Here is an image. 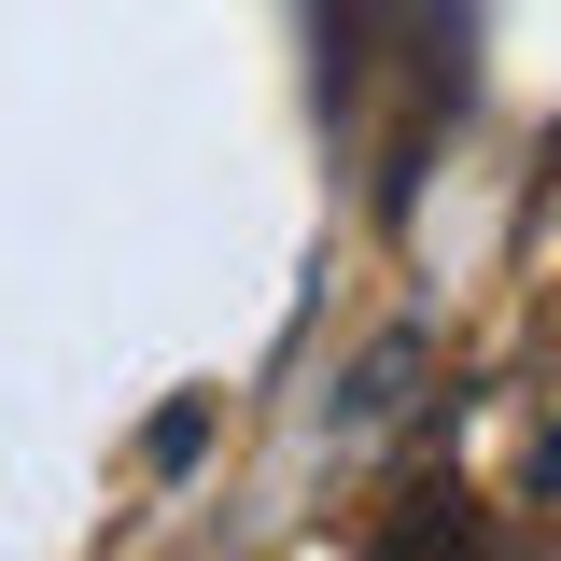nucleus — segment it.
<instances>
[{"label": "nucleus", "instance_id": "1", "mask_svg": "<svg viewBox=\"0 0 561 561\" xmlns=\"http://www.w3.org/2000/svg\"><path fill=\"white\" fill-rule=\"evenodd\" d=\"M408 379H421V337L393 323V337H379V351H365V365L337 379V408H323V435H337V449H365V435H393V421H408Z\"/></svg>", "mask_w": 561, "mask_h": 561}]
</instances>
